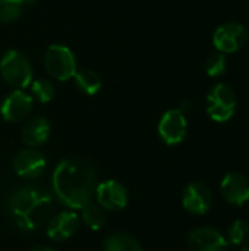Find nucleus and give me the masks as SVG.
I'll use <instances>...</instances> for the list:
<instances>
[{
	"label": "nucleus",
	"instance_id": "f257e3e1",
	"mask_svg": "<svg viewBox=\"0 0 249 251\" xmlns=\"http://www.w3.org/2000/svg\"><path fill=\"white\" fill-rule=\"evenodd\" d=\"M56 199L69 210H81L92 201L97 188V174L92 165L84 159L62 160L51 176Z\"/></svg>",
	"mask_w": 249,
	"mask_h": 251
},
{
	"label": "nucleus",
	"instance_id": "f03ea898",
	"mask_svg": "<svg viewBox=\"0 0 249 251\" xmlns=\"http://www.w3.org/2000/svg\"><path fill=\"white\" fill-rule=\"evenodd\" d=\"M51 209V196L38 187L16 188L7 200V210L12 219L25 232H32L48 222Z\"/></svg>",
	"mask_w": 249,
	"mask_h": 251
},
{
	"label": "nucleus",
	"instance_id": "7ed1b4c3",
	"mask_svg": "<svg viewBox=\"0 0 249 251\" xmlns=\"http://www.w3.org/2000/svg\"><path fill=\"white\" fill-rule=\"evenodd\" d=\"M1 78L16 90H22L32 82V66L29 60L16 50H7L0 60Z\"/></svg>",
	"mask_w": 249,
	"mask_h": 251
},
{
	"label": "nucleus",
	"instance_id": "20e7f679",
	"mask_svg": "<svg viewBox=\"0 0 249 251\" xmlns=\"http://www.w3.org/2000/svg\"><path fill=\"white\" fill-rule=\"evenodd\" d=\"M236 94L227 84H216L207 96V113L216 122H227L236 112Z\"/></svg>",
	"mask_w": 249,
	"mask_h": 251
},
{
	"label": "nucleus",
	"instance_id": "39448f33",
	"mask_svg": "<svg viewBox=\"0 0 249 251\" xmlns=\"http://www.w3.org/2000/svg\"><path fill=\"white\" fill-rule=\"evenodd\" d=\"M44 66L47 72L57 81H68L73 78L76 69V60L69 47L62 44H53L44 54Z\"/></svg>",
	"mask_w": 249,
	"mask_h": 251
},
{
	"label": "nucleus",
	"instance_id": "423d86ee",
	"mask_svg": "<svg viewBox=\"0 0 249 251\" xmlns=\"http://www.w3.org/2000/svg\"><path fill=\"white\" fill-rule=\"evenodd\" d=\"M248 40L247 28L239 22H226L213 34V44L217 51L229 54L241 50Z\"/></svg>",
	"mask_w": 249,
	"mask_h": 251
},
{
	"label": "nucleus",
	"instance_id": "0eeeda50",
	"mask_svg": "<svg viewBox=\"0 0 249 251\" xmlns=\"http://www.w3.org/2000/svg\"><path fill=\"white\" fill-rule=\"evenodd\" d=\"M95 200L104 210L109 212H120L128 206L129 194L123 184L114 179L103 181L97 184L95 188Z\"/></svg>",
	"mask_w": 249,
	"mask_h": 251
},
{
	"label": "nucleus",
	"instance_id": "6e6552de",
	"mask_svg": "<svg viewBox=\"0 0 249 251\" xmlns=\"http://www.w3.org/2000/svg\"><path fill=\"white\" fill-rule=\"evenodd\" d=\"M188 122L186 116L181 109L167 110L158 124V134L161 140L169 146H176L182 143L186 137Z\"/></svg>",
	"mask_w": 249,
	"mask_h": 251
},
{
	"label": "nucleus",
	"instance_id": "1a4fd4ad",
	"mask_svg": "<svg viewBox=\"0 0 249 251\" xmlns=\"http://www.w3.org/2000/svg\"><path fill=\"white\" fill-rule=\"evenodd\" d=\"M45 157L34 147L23 149L13 157V171L18 176L23 179L40 178L45 171Z\"/></svg>",
	"mask_w": 249,
	"mask_h": 251
},
{
	"label": "nucleus",
	"instance_id": "9d476101",
	"mask_svg": "<svg viewBox=\"0 0 249 251\" xmlns=\"http://www.w3.org/2000/svg\"><path fill=\"white\" fill-rule=\"evenodd\" d=\"M81 226V218L75 210H63L50 218L47 224V237L53 241L63 243L73 237Z\"/></svg>",
	"mask_w": 249,
	"mask_h": 251
},
{
	"label": "nucleus",
	"instance_id": "9b49d317",
	"mask_svg": "<svg viewBox=\"0 0 249 251\" xmlns=\"http://www.w3.org/2000/svg\"><path fill=\"white\" fill-rule=\"evenodd\" d=\"M182 204L192 215H205L213 204V194L204 182H191L183 190Z\"/></svg>",
	"mask_w": 249,
	"mask_h": 251
},
{
	"label": "nucleus",
	"instance_id": "f8f14e48",
	"mask_svg": "<svg viewBox=\"0 0 249 251\" xmlns=\"http://www.w3.org/2000/svg\"><path fill=\"white\" fill-rule=\"evenodd\" d=\"M188 246L191 251H226L229 243L219 229L203 226L191 231Z\"/></svg>",
	"mask_w": 249,
	"mask_h": 251
},
{
	"label": "nucleus",
	"instance_id": "ddd939ff",
	"mask_svg": "<svg viewBox=\"0 0 249 251\" xmlns=\"http://www.w3.org/2000/svg\"><path fill=\"white\" fill-rule=\"evenodd\" d=\"M32 110V97L22 90L12 91L1 103L0 113L7 122H21L29 116Z\"/></svg>",
	"mask_w": 249,
	"mask_h": 251
},
{
	"label": "nucleus",
	"instance_id": "4468645a",
	"mask_svg": "<svg viewBox=\"0 0 249 251\" xmlns=\"http://www.w3.org/2000/svg\"><path fill=\"white\" fill-rule=\"evenodd\" d=\"M223 199L232 206H242L249 201V181L238 172L226 174L220 184Z\"/></svg>",
	"mask_w": 249,
	"mask_h": 251
},
{
	"label": "nucleus",
	"instance_id": "2eb2a0df",
	"mask_svg": "<svg viewBox=\"0 0 249 251\" xmlns=\"http://www.w3.org/2000/svg\"><path fill=\"white\" fill-rule=\"evenodd\" d=\"M50 131V122L43 116H37L25 124L22 129V140L28 147H38L48 140Z\"/></svg>",
	"mask_w": 249,
	"mask_h": 251
},
{
	"label": "nucleus",
	"instance_id": "dca6fc26",
	"mask_svg": "<svg viewBox=\"0 0 249 251\" xmlns=\"http://www.w3.org/2000/svg\"><path fill=\"white\" fill-rule=\"evenodd\" d=\"M104 251H142L141 244L135 237L126 232H114L106 237L103 243Z\"/></svg>",
	"mask_w": 249,
	"mask_h": 251
},
{
	"label": "nucleus",
	"instance_id": "f3484780",
	"mask_svg": "<svg viewBox=\"0 0 249 251\" xmlns=\"http://www.w3.org/2000/svg\"><path fill=\"white\" fill-rule=\"evenodd\" d=\"M81 221L91 231H100L107 222L106 210L100 204L91 201L81 209Z\"/></svg>",
	"mask_w": 249,
	"mask_h": 251
},
{
	"label": "nucleus",
	"instance_id": "a211bd4d",
	"mask_svg": "<svg viewBox=\"0 0 249 251\" xmlns=\"http://www.w3.org/2000/svg\"><path fill=\"white\" fill-rule=\"evenodd\" d=\"M37 0H0V22L7 24L16 21L25 7L34 4Z\"/></svg>",
	"mask_w": 249,
	"mask_h": 251
},
{
	"label": "nucleus",
	"instance_id": "6ab92c4d",
	"mask_svg": "<svg viewBox=\"0 0 249 251\" xmlns=\"http://www.w3.org/2000/svg\"><path fill=\"white\" fill-rule=\"evenodd\" d=\"M78 87L88 96H94L100 91L101 88V78L97 72L91 69H81L76 71L73 75Z\"/></svg>",
	"mask_w": 249,
	"mask_h": 251
},
{
	"label": "nucleus",
	"instance_id": "aec40b11",
	"mask_svg": "<svg viewBox=\"0 0 249 251\" xmlns=\"http://www.w3.org/2000/svg\"><path fill=\"white\" fill-rule=\"evenodd\" d=\"M249 238V224L244 219H236L227 228L226 240L233 246H244Z\"/></svg>",
	"mask_w": 249,
	"mask_h": 251
},
{
	"label": "nucleus",
	"instance_id": "412c9836",
	"mask_svg": "<svg viewBox=\"0 0 249 251\" xmlns=\"http://www.w3.org/2000/svg\"><path fill=\"white\" fill-rule=\"evenodd\" d=\"M227 66H229L227 57L225 53H220V51L211 53L205 62V71H207L208 76H211V78L222 76L227 71Z\"/></svg>",
	"mask_w": 249,
	"mask_h": 251
},
{
	"label": "nucleus",
	"instance_id": "4be33fe9",
	"mask_svg": "<svg viewBox=\"0 0 249 251\" xmlns=\"http://www.w3.org/2000/svg\"><path fill=\"white\" fill-rule=\"evenodd\" d=\"M32 94L40 103H48L53 100L56 90L54 85L47 79H35L32 81Z\"/></svg>",
	"mask_w": 249,
	"mask_h": 251
},
{
	"label": "nucleus",
	"instance_id": "5701e85b",
	"mask_svg": "<svg viewBox=\"0 0 249 251\" xmlns=\"http://www.w3.org/2000/svg\"><path fill=\"white\" fill-rule=\"evenodd\" d=\"M31 251H57L56 249H53V247H50V246H44V244H41V246H35L34 249Z\"/></svg>",
	"mask_w": 249,
	"mask_h": 251
},
{
	"label": "nucleus",
	"instance_id": "b1692460",
	"mask_svg": "<svg viewBox=\"0 0 249 251\" xmlns=\"http://www.w3.org/2000/svg\"><path fill=\"white\" fill-rule=\"evenodd\" d=\"M181 110L185 113L186 110H191V101H188V100H185L183 103H182V107H181Z\"/></svg>",
	"mask_w": 249,
	"mask_h": 251
},
{
	"label": "nucleus",
	"instance_id": "393cba45",
	"mask_svg": "<svg viewBox=\"0 0 249 251\" xmlns=\"http://www.w3.org/2000/svg\"><path fill=\"white\" fill-rule=\"evenodd\" d=\"M241 251H249V246H245V244H244V246H242V250Z\"/></svg>",
	"mask_w": 249,
	"mask_h": 251
}]
</instances>
